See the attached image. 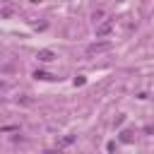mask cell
<instances>
[{
	"mask_svg": "<svg viewBox=\"0 0 154 154\" xmlns=\"http://www.w3.org/2000/svg\"><path fill=\"white\" fill-rule=\"evenodd\" d=\"M108 48H111V43L103 41V43H94V46H89L87 53H103V51H108Z\"/></svg>",
	"mask_w": 154,
	"mask_h": 154,
	"instance_id": "obj_1",
	"label": "cell"
},
{
	"mask_svg": "<svg viewBox=\"0 0 154 154\" xmlns=\"http://www.w3.org/2000/svg\"><path fill=\"white\" fill-rule=\"evenodd\" d=\"M55 58V53L53 51H38V60H43V63H51Z\"/></svg>",
	"mask_w": 154,
	"mask_h": 154,
	"instance_id": "obj_2",
	"label": "cell"
},
{
	"mask_svg": "<svg viewBox=\"0 0 154 154\" xmlns=\"http://www.w3.org/2000/svg\"><path fill=\"white\" fill-rule=\"evenodd\" d=\"M111 26H113V22H106V24H101V26L96 29V34H99V36H106V34L111 31Z\"/></svg>",
	"mask_w": 154,
	"mask_h": 154,
	"instance_id": "obj_3",
	"label": "cell"
},
{
	"mask_svg": "<svg viewBox=\"0 0 154 154\" xmlns=\"http://www.w3.org/2000/svg\"><path fill=\"white\" fill-rule=\"evenodd\" d=\"M34 77H36V79H53V77H51V75H48V72H36V75H34Z\"/></svg>",
	"mask_w": 154,
	"mask_h": 154,
	"instance_id": "obj_4",
	"label": "cell"
}]
</instances>
